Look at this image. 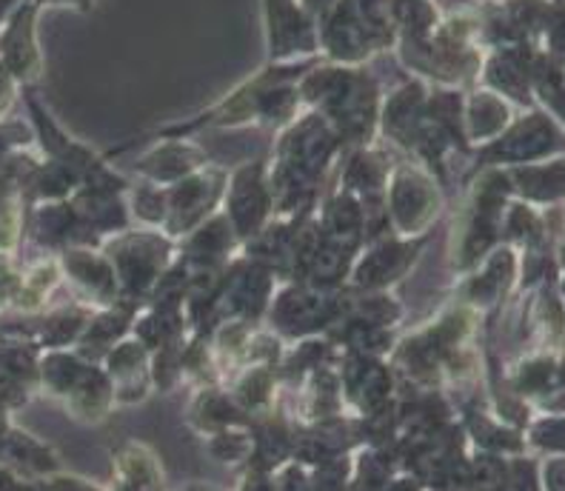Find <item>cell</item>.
<instances>
[{
  "label": "cell",
  "mask_w": 565,
  "mask_h": 491,
  "mask_svg": "<svg viewBox=\"0 0 565 491\" xmlns=\"http://www.w3.org/2000/svg\"><path fill=\"white\" fill-rule=\"evenodd\" d=\"M300 100L318 109L326 124L349 140H365L374 135L380 120V89L372 75L358 66L331 63V66H311L300 77Z\"/></svg>",
  "instance_id": "cell-1"
},
{
  "label": "cell",
  "mask_w": 565,
  "mask_h": 491,
  "mask_svg": "<svg viewBox=\"0 0 565 491\" xmlns=\"http://www.w3.org/2000/svg\"><path fill=\"white\" fill-rule=\"evenodd\" d=\"M18 3H21V0H0V29L7 26L9 14H12L14 9H18Z\"/></svg>",
  "instance_id": "cell-6"
},
{
  "label": "cell",
  "mask_w": 565,
  "mask_h": 491,
  "mask_svg": "<svg viewBox=\"0 0 565 491\" xmlns=\"http://www.w3.org/2000/svg\"><path fill=\"white\" fill-rule=\"evenodd\" d=\"M35 140V129L21 120H0V163H7L12 154H18L21 149L32 146Z\"/></svg>",
  "instance_id": "cell-3"
},
{
  "label": "cell",
  "mask_w": 565,
  "mask_h": 491,
  "mask_svg": "<svg viewBox=\"0 0 565 491\" xmlns=\"http://www.w3.org/2000/svg\"><path fill=\"white\" fill-rule=\"evenodd\" d=\"M38 12L35 3H18L9 14L7 26L0 29V63L21 89H35L38 77L43 75V55L38 43Z\"/></svg>",
  "instance_id": "cell-2"
},
{
  "label": "cell",
  "mask_w": 565,
  "mask_h": 491,
  "mask_svg": "<svg viewBox=\"0 0 565 491\" xmlns=\"http://www.w3.org/2000/svg\"><path fill=\"white\" fill-rule=\"evenodd\" d=\"M23 3H35V7H75V9L92 7V0H23Z\"/></svg>",
  "instance_id": "cell-5"
},
{
  "label": "cell",
  "mask_w": 565,
  "mask_h": 491,
  "mask_svg": "<svg viewBox=\"0 0 565 491\" xmlns=\"http://www.w3.org/2000/svg\"><path fill=\"white\" fill-rule=\"evenodd\" d=\"M21 95V86L14 84V77L9 75L7 66L0 63V120L7 118V111L12 109V104Z\"/></svg>",
  "instance_id": "cell-4"
}]
</instances>
